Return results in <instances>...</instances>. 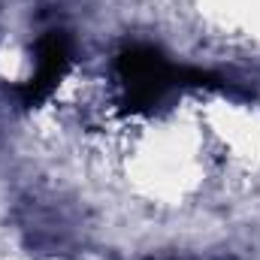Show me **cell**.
Listing matches in <instances>:
<instances>
[{
  "label": "cell",
  "instance_id": "cell-1",
  "mask_svg": "<svg viewBox=\"0 0 260 260\" xmlns=\"http://www.w3.org/2000/svg\"><path fill=\"white\" fill-rule=\"evenodd\" d=\"M118 73L127 82V91L136 106H151L157 103L176 82H179V70L170 67L154 49L136 46L118 58Z\"/></svg>",
  "mask_w": 260,
  "mask_h": 260
},
{
  "label": "cell",
  "instance_id": "cell-2",
  "mask_svg": "<svg viewBox=\"0 0 260 260\" xmlns=\"http://www.w3.org/2000/svg\"><path fill=\"white\" fill-rule=\"evenodd\" d=\"M67 61H70V43H67V37L58 34V30L46 34L37 43V73L18 88L24 106H37V103H43L52 94V88H55L58 76L64 73Z\"/></svg>",
  "mask_w": 260,
  "mask_h": 260
}]
</instances>
